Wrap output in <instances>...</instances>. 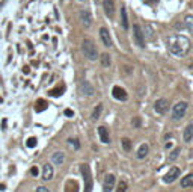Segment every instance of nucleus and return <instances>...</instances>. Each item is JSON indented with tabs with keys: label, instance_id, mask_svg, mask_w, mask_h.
<instances>
[{
	"label": "nucleus",
	"instance_id": "23",
	"mask_svg": "<svg viewBox=\"0 0 193 192\" xmlns=\"http://www.w3.org/2000/svg\"><path fill=\"white\" fill-rule=\"evenodd\" d=\"M101 112H103V105L100 103V105H97V107L92 111V117H91V118H92V120H98Z\"/></svg>",
	"mask_w": 193,
	"mask_h": 192
},
{
	"label": "nucleus",
	"instance_id": "3",
	"mask_svg": "<svg viewBox=\"0 0 193 192\" xmlns=\"http://www.w3.org/2000/svg\"><path fill=\"white\" fill-rule=\"evenodd\" d=\"M80 171H82V175H83V180H84V191L83 192H92L94 180H92V174H91L89 165L83 163V165L80 166Z\"/></svg>",
	"mask_w": 193,
	"mask_h": 192
},
{
	"label": "nucleus",
	"instance_id": "19",
	"mask_svg": "<svg viewBox=\"0 0 193 192\" xmlns=\"http://www.w3.org/2000/svg\"><path fill=\"white\" fill-rule=\"evenodd\" d=\"M181 188H184V189L185 188H193V173L181 179Z\"/></svg>",
	"mask_w": 193,
	"mask_h": 192
},
{
	"label": "nucleus",
	"instance_id": "35",
	"mask_svg": "<svg viewBox=\"0 0 193 192\" xmlns=\"http://www.w3.org/2000/svg\"><path fill=\"white\" fill-rule=\"evenodd\" d=\"M6 2H8V0H3V2H0V11H2V8H3L5 5H6Z\"/></svg>",
	"mask_w": 193,
	"mask_h": 192
},
{
	"label": "nucleus",
	"instance_id": "21",
	"mask_svg": "<svg viewBox=\"0 0 193 192\" xmlns=\"http://www.w3.org/2000/svg\"><path fill=\"white\" fill-rule=\"evenodd\" d=\"M184 26L190 34H193V15H190V14L185 15L184 17Z\"/></svg>",
	"mask_w": 193,
	"mask_h": 192
},
{
	"label": "nucleus",
	"instance_id": "36",
	"mask_svg": "<svg viewBox=\"0 0 193 192\" xmlns=\"http://www.w3.org/2000/svg\"><path fill=\"white\" fill-rule=\"evenodd\" d=\"M29 71H30V70H29V67L26 65L24 68H23V73H26V74H29Z\"/></svg>",
	"mask_w": 193,
	"mask_h": 192
},
{
	"label": "nucleus",
	"instance_id": "9",
	"mask_svg": "<svg viewBox=\"0 0 193 192\" xmlns=\"http://www.w3.org/2000/svg\"><path fill=\"white\" fill-rule=\"evenodd\" d=\"M115 183H116V177L113 174H107L103 183V192H112L115 189Z\"/></svg>",
	"mask_w": 193,
	"mask_h": 192
},
{
	"label": "nucleus",
	"instance_id": "22",
	"mask_svg": "<svg viewBox=\"0 0 193 192\" xmlns=\"http://www.w3.org/2000/svg\"><path fill=\"white\" fill-rule=\"evenodd\" d=\"M47 106H48V105H47V101H45V100H38V101L35 103V111H36V112H42Z\"/></svg>",
	"mask_w": 193,
	"mask_h": 192
},
{
	"label": "nucleus",
	"instance_id": "32",
	"mask_svg": "<svg viewBox=\"0 0 193 192\" xmlns=\"http://www.w3.org/2000/svg\"><path fill=\"white\" fill-rule=\"evenodd\" d=\"M36 192H50V191H48V188H45V186H38V188H36Z\"/></svg>",
	"mask_w": 193,
	"mask_h": 192
},
{
	"label": "nucleus",
	"instance_id": "6",
	"mask_svg": "<svg viewBox=\"0 0 193 192\" xmlns=\"http://www.w3.org/2000/svg\"><path fill=\"white\" fill-rule=\"evenodd\" d=\"M79 18H80L82 24L86 29H89V27L92 26V15H91V11L89 9H82L80 14H79Z\"/></svg>",
	"mask_w": 193,
	"mask_h": 192
},
{
	"label": "nucleus",
	"instance_id": "20",
	"mask_svg": "<svg viewBox=\"0 0 193 192\" xmlns=\"http://www.w3.org/2000/svg\"><path fill=\"white\" fill-rule=\"evenodd\" d=\"M121 24H122V29H128L130 24H128V17H127V9L125 6H122L121 8Z\"/></svg>",
	"mask_w": 193,
	"mask_h": 192
},
{
	"label": "nucleus",
	"instance_id": "25",
	"mask_svg": "<svg viewBox=\"0 0 193 192\" xmlns=\"http://www.w3.org/2000/svg\"><path fill=\"white\" fill-rule=\"evenodd\" d=\"M100 61H101V65H103V67H109L110 62H112L110 61V56L107 54V53H103V54H101Z\"/></svg>",
	"mask_w": 193,
	"mask_h": 192
},
{
	"label": "nucleus",
	"instance_id": "2",
	"mask_svg": "<svg viewBox=\"0 0 193 192\" xmlns=\"http://www.w3.org/2000/svg\"><path fill=\"white\" fill-rule=\"evenodd\" d=\"M82 50H83L84 56L89 59V61H97L98 59V52H97V45L94 44L92 39L86 38L83 43H82Z\"/></svg>",
	"mask_w": 193,
	"mask_h": 192
},
{
	"label": "nucleus",
	"instance_id": "14",
	"mask_svg": "<svg viewBox=\"0 0 193 192\" xmlns=\"http://www.w3.org/2000/svg\"><path fill=\"white\" fill-rule=\"evenodd\" d=\"M80 89H82V92H83L84 96H94V94H95V89H94V86L88 80H83V82H82Z\"/></svg>",
	"mask_w": 193,
	"mask_h": 192
},
{
	"label": "nucleus",
	"instance_id": "10",
	"mask_svg": "<svg viewBox=\"0 0 193 192\" xmlns=\"http://www.w3.org/2000/svg\"><path fill=\"white\" fill-rule=\"evenodd\" d=\"M101 3H103V9L106 15L109 18L115 17V0H101Z\"/></svg>",
	"mask_w": 193,
	"mask_h": 192
},
{
	"label": "nucleus",
	"instance_id": "8",
	"mask_svg": "<svg viewBox=\"0 0 193 192\" xmlns=\"http://www.w3.org/2000/svg\"><path fill=\"white\" fill-rule=\"evenodd\" d=\"M168 109H169V101L166 100V98H159V100L154 103V111L160 115L166 114Z\"/></svg>",
	"mask_w": 193,
	"mask_h": 192
},
{
	"label": "nucleus",
	"instance_id": "29",
	"mask_svg": "<svg viewBox=\"0 0 193 192\" xmlns=\"http://www.w3.org/2000/svg\"><path fill=\"white\" fill-rule=\"evenodd\" d=\"M36 144H38V141H36V138H35V136H30V138L27 139V142H26V145H27L29 148H33V147H36Z\"/></svg>",
	"mask_w": 193,
	"mask_h": 192
},
{
	"label": "nucleus",
	"instance_id": "7",
	"mask_svg": "<svg viewBox=\"0 0 193 192\" xmlns=\"http://www.w3.org/2000/svg\"><path fill=\"white\" fill-rule=\"evenodd\" d=\"M180 174H181L180 168H178V166H172V168L169 169L168 174L163 177V182H165V183H174L176 179L180 177Z\"/></svg>",
	"mask_w": 193,
	"mask_h": 192
},
{
	"label": "nucleus",
	"instance_id": "28",
	"mask_svg": "<svg viewBox=\"0 0 193 192\" xmlns=\"http://www.w3.org/2000/svg\"><path fill=\"white\" fill-rule=\"evenodd\" d=\"M121 142H122V148L125 150V151H130V150H131V141L128 139V138H124Z\"/></svg>",
	"mask_w": 193,
	"mask_h": 192
},
{
	"label": "nucleus",
	"instance_id": "15",
	"mask_svg": "<svg viewBox=\"0 0 193 192\" xmlns=\"http://www.w3.org/2000/svg\"><path fill=\"white\" fill-rule=\"evenodd\" d=\"M98 136H100V139L103 144H109L110 142V136H109V130L106 129V127H98Z\"/></svg>",
	"mask_w": 193,
	"mask_h": 192
},
{
	"label": "nucleus",
	"instance_id": "11",
	"mask_svg": "<svg viewBox=\"0 0 193 192\" xmlns=\"http://www.w3.org/2000/svg\"><path fill=\"white\" fill-rule=\"evenodd\" d=\"M112 96H113V98H116V100H119V101H125L127 98H128L127 91L121 86H113V89H112Z\"/></svg>",
	"mask_w": 193,
	"mask_h": 192
},
{
	"label": "nucleus",
	"instance_id": "33",
	"mask_svg": "<svg viewBox=\"0 0 193 192\" xmlns=\"http://www.w3.org/2000/svg\"><path fill=\"white\" fill-rule=\"evenodd\" d=\"M30 173H32V175H35V177L39 174V171H38V168H36V166H33V168L30 169Z\"/></svg>",
	"mask_w": 193,
	"mask_h": 192
},
{
	"label": "nucleus",
	"instance_id": "13",
	"mask_svg": "<svg viewBox=\"0 0 193 192\" xmlns=\"http://www.w3.org/2000/svg\"><path fill=\"white\" fill-rule=\"evenodd\" d=\"M100 38H101V41H103V44H104L106 47H112V45H113L112 38H110V35H109V30H107L106 27H101L100 29Z\"/></svg>",
	"mask_w": 193,
	"mask_h": 192
},
{
	"label": "nucleus",
	"instance_id": "26",
	"mask_svg": "<svg viewBox=\"0 0 193 192\" xmlns=\"http://www.w3.org/2000/svg\"><path fill=\"white\" fill-rule=\"evenodd\" d=\"M180 151H181V148H180V147H176L175 150H172V151H170V154H169V160H170V162H174L176 157H178Z\"/></svg>",
	"mask_w": 193,
	"mask_h": 192
},
{
	"label": "nucleus",
	"instance_id": "12",
	"mask_svg": "<svg viewBox=\"0 0 193 192\" xmlns=\"http://www.w3.org/2000/svg\"><path fill=\"white\" fill-rule=\"evenodd\" d=\"M53 174H54V169H53L51 163H45V165L42 166V180H44V182L51 180V179H53Z\"/></svg>",
	"mask_w": 193,
	"mask_h": 192
},
{
	"label": "nucleus",
	"instance_id": "34",
	"mask_svg": "<svg viewBox=\"0 0 193 192\" xmlns=\"http://www.w3.org/2000/svg\"><path fill=\"white\" fill-rule=\"evenodd\" d=\"M65 115H67V117H73V115H74V112H73L71 109H67V111H65Z\"/></svg>",
	"mask_w": 193,
	"mask_h": 192
},
{
	"label": "nucleus",
	"instance_id": "27",
	"mask_svg": "<svg viewBox=\"0 0 193 192\" xmlns=\"http://www.w3.org/2000/svg\"><path fill=\"white\" fill-rule=\"evenodd\" d=\"M116 192H127V182L125 180H121L116 186Z\"/></svg>",
	"mask_w": 193,
	"mask_h": 192
},
{
	"label": "nucleus",
	"instance_id": "37",
	"mask_svg": "<svg viewBox=\"0 0 193 192\" xmlns=\"http://www.w3.org/2000/svg\"><path fill=\"white\" fill-rule=\"evenodd\" d=\"M98 2H100V0H95V3H98Z\"/></svg>",
	"mask_w": 193,
	"mask_h": 192
},
{
	"label": "nucleus",
	"instance_id": "4",
	"mask_svg": "<svg viewBox=\"0 0 193 192\" xmlns=\"http://www.w3.org/2000/svg\"><path fill=\"white\" fill-rule=\"evenodd\" d=\"M187 107H189V105H187V101H178L174 107H172V118L174 120H181V118H184L185 112H187Z\"/></svg>",
	"mask_w": 193,
	"mask_h": 192
},
{
	"label": "nucleus",
	"instance_id": "1",
	"mask_svg": "<svg viewBox=\"0 0 193 192\" xmlns=\"http://www.w3.org/2000/svg\"><path fill=\"white\" fill-rule=\"evenodd\" d=\"M169 52L175 56H185L190 52V39L184 35H170L168 38Z\"/></svg>",
	"mask_w": 193,
	"mask_h": 192
},
{
	"label": "nucleus",
	"instance_id": "18",
	"mask_svg": "<svg viewBox=\"0 0 193 192\" xmlns=\"http://www.w3.org/2000/svg\"><path fill=\"white\" fill-rule=\"evenodd\" d=\"M51 160H53L54 165H62V163L65 162V154H63L62 151H56V153H53Z\"/></svg>",
	"mask_w": 193,
	"mask_h": 192
},
{
	"label": "nucleus",
	"instance_id": "30",
	"mask_svg": "<svg viewBox=\"0 0 193 192\" xmlns=\"http://www.w3.org/2000/svg\"><path fill=\"white\" fill-rule=\"evenodd\" d=\"M68 142H69V144H71V145H73L76 150L80 148V144H79V141H77V139H68Z\"/></svg>",
	"mask_w": 193,
	"mask_h": 192
},
{
	"label": "nucleus",
	"instance_id": "5",
	"mask_svg": "<svg viewBox=\"0 0 193 192\" xmlns=\"http://www.w3.org/2000/svg\"><path fill=\"white\" fill-rule=\"evenodd\" d=\"M133 38H135L136 45H139L140 49L145 47V35H143L142 27L139 26V24H135V26H133Z\"/></svg>",
	"mask_w": 193,
	"mask_h": 192
},
{
	"label": "nucleus",
	"instance_id": "16",
	"mask_svg": "<svg viewBox=\"0 0 193 192\" xmlns=\"http://www.w3.org/2000/svg\"><path fill=\"white\" fill-rule=\"evenodd\" d=\"M148 151H150V147H148V144H142L139 148H137V153H136V157L139 159V160H142L145 157L148 156Z\"/></svg>",
	"mask_w": 193,
	"mask_h": 192
},
{
	"label": "nucleus",
	"instance_id": "38",
	"mask_svg": "<svg viewBox=\"0 0 193 192\" xmlns=\"http://www.w3.org/2000/svg\"><path fill=\"white\" fill-rule=\"evenodd\" d=\"M79 2H84V0H79Z\"/></svg>",
	"mask_w": 193,
	"mask_h": 192
},
{
	"label": "nucleus",
	"instance_id": "24",
	"mask_svg": "<svg viewBox=\"0 0 193 192\" xmlns=\"http://www.w3.org/2000/svg\"><path fill=\"white\" fill-rule=\"evenodd\" d=\"M65 91V86H59L56 88V89H51V91H48V96L51 97H59V96H62V92Z\"/></svg>",
	"mask_w": 193,
	"mask_h": 192
},
{
	"label": "nucleus",
	"instance_id": "31",
	"mask_svg": "<svg viewBox=\"0 0 193 192\" xmlns=\"http://www.w3.org/2000/svg\"><path fill=\"white\" fill-rule=\"evenodd\" d=\"M140 124H142V121H140V118H139V117L133 118V127H140Z\"/></svg>",
	"mask_w": 193,
	"mask_h": 192
},
{
	"label": "nucleus",
	"instance_id": "17",
	"mask_svg": "<svg viewBox=\"0 0 193 192\" xmlns=\"http://www.w3.org/2000/svg\"><path fill=\"white\" fill-rule=\"evenodd\" d=\"M183 139H184V142H190V141L193 139V122H190V124H189V126L184 129Z\"/></svg>",
	"mask_w": 193,
	"mask_h": 192
}]
</instances>
